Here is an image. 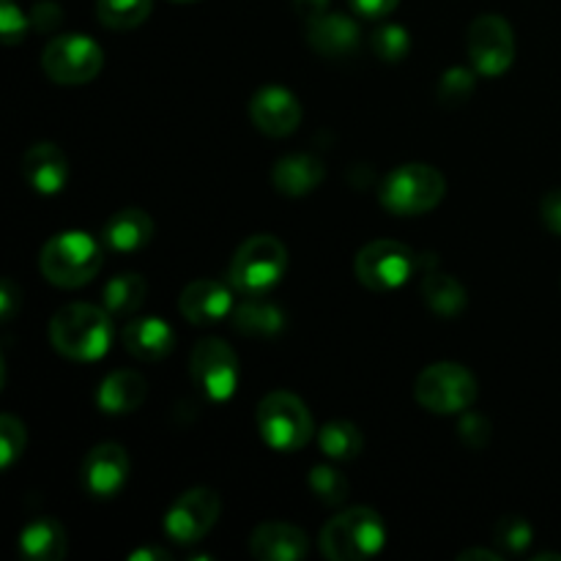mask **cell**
I'll return each mask as SVG.
<instances>
[{"instance_id": "obj_1", "label": "cell", "mask_w": 561, "mask_h": 561, "mask_svg": "<svg viewBox=\"0 0 561 561\" xmlns=\"http://www.w3.org/2000/svg\"><path fill=\"white\" fill-rule=\"evenodd\" d=\"M49 340L66 359L96 362L107 354L113 343V321L102 307L75 301L55 312L49 321Z\"/></svg>"}, {"instance_id": "obj_2", "label": "cell", "mask_w": 561, "mask_h": 561, "mask_svg": "<svg viewBox=\"0 0 561 561\" xmlns=\"http://www.w3.org/2000/svg\"><path fill=\"white\" fill-rule=\"evenodd\" d=\"M102 244L82 230H64L44 244L38 266L58 288H80L102 268Z\"/></svg>"}, {"instance_id": "obj_3", "label": "cell", "mask_w": 561, "mask_h": 561, "mask_svg": "<svg viewBox=\"0 0 561 561\" xmlns=\"http://www.w3.org/2000/svg\"><path fill=\"white\" fill-rule=\"evenodd\" d=\"M387 529L376 510L351 507L321 529V553L332 561H362L381 553Z\"/></svg>"}, {"instance_id": "obj_4", "label": "cell", "mask_w": 561, "mask_h": 561, "mask_svg": "<svg viewBox=\"0 0 561 561\" xmlns=\"http://www.w3.org/2000/svg\"><path fill=\"white\" fill-rule=\"evenodd\" d=\"M447 192V179L442 170L425 162H409L394 168L383 179L378 197L387 211L398 217H414V214H427L444 201Z\"/></svg>"}, {"instance_id": "obj_5", "label": "cell", "mask_w": 561, "mask_h": 561, "mask_svg": "<svg viewBox=\"0 0 561 561\" xmlns=\"http://www.w3.org/2000/svg\"><path fill=\"white\" fill-rule=\"evenodd\" d=\"M288 268V250L274 236H252L236 250L230 261V285L244 296H263L283 279Z\"/></svg>"}, {"instance_id": "obj_6", "label": "cell", "mask_w": 561, "mask_h": 561, "mask_svg": "<svg viewBox=\"0 0 561 561\" xmlns=\"http://www.w3.org/2000/svg\"><path fill=\"white\" fill-rule=\"evenodd\" d=\"M414 398L431 414H463L477 400V378L458 362H436L420 373Z\"/></svg>"}, {"instance_id": "obj_7", "label": "cell", "mask_w": 561, "mask_h": 561, "mask_svg": "<svg viewBox=\"0 0 561 561\" xmlns=\"http://www.w3.org/2000/svg\"><path fill=\"white\" fill-rule=\"evenodd\" d=\"M257 431L277 453H296L312 438V414L296 394L272 392L257 405Z\"/></svg>"}, {"instance_id": "obj_8", "label": "cell", "mask_w": 561, "mask_h": 561, "mask_svg": "<svg viewBox=\"0 0 561 561\" xmlns=\"http://www.w3.org/2000/svg\"><path fill=\"white\" fill-rule=\"evenodd\" d=\"M102 47L93 38L82 36V33L55 36L42 53L44 71L58 85H82V82H91L102 71Z\"/></svg>"}, {"instance_id": "obj_9", "label": "cell", "mask_w": 561, "mask_h": 561, "mask_svg": "<svg viewBox=\"0 0 561 561\" xmlns=\"http://www.w3.org/2000/svg\"><path fill=\"white\" fill-rule=\"evenodd\" d=\"M416 252L411 247H405L403 241L392 239H378L373 244L362 247L359 255H356V277L365 288L370 290H394L400 285H405L414 274Z\"/></svg>"}, {"instance_id": "obj_10", "label": "cell", "mask_w": 561, "mask_h": 561, "mask_svg": "<svg viewBox=\"0 0 561 561\" xmlns=\"http://www.w3.org/2000/svg\"><path fill=\"white\" fill-rule=\"evenodd\" d=\"M190 373L192 381L201 387V392L208 400H217V403L233 398L236 387H239V359H236V351L225 340H201L192 348Z\"/></svg>"}, {"instance_id": "obj_11", "label": "cell", "mask_w": 561, "mask_h": 561, "mask_svg": "<svg viewBox=\"0 0 561 561\" xmlns=\"http://www.w3.org/2000/svg\"><path fill=\"white\" fill-rule=\"evenodd\" d=\"M219 513H222V499H219L217 491L192 488L170 507L168 518H164V531L179 546H195L214 529Z\"/></svg>"}, {"instance_id": "obj_12", "label": "cell", "mask_w": 561, "mask_h": 561, "mask_svg": "<svg viewBox=\"0 0 561 561\" xmlns=\"http://www.w3.org/2000/svg\"><path fill=\"white\" fill-rule=\"evenodd\" d=\"M469 55L480 75H504L515 60V36L510 22L499 14L477 16L469 27Z\"/></svg>"}, {"instance_id": "obj_13", "label": "cell", "mask_w": 561, "mask_h": 561, "mask_svg": "<svg viewBox=\"0 0 561 561\" xmlns=\"http://www.w3.org/2000/svg\"><path fill=\"white\" fill-rule=\"evenodd\" d=\"M129 455L121 444L104 442L93 447L82 460V488L91 493L93 499H113L124 491L126 480H129Z\"/></svg>"}, {"instance_id": "obj_14", "label": "cell", "mask_w": 561, "mask_h": 561, "mask_svg": "<svg viewBox=\"0 0 561 561\" xmlns=\"http://www.w3.org/2000/svg\"><path fill=\"white\" fill-rule=\"evenodd\" d=\"M250 118L263 135L288 137L301 124V104L294 91L283 85H266L252 96Z\"/></svg>"}, {"instance_id": "obj_15", "label": "cell", "mask_w": 561, "mask_h": 561, "mask_svg": "<svg viewBox=\"0 0 561 561\" xmlns=\"http://www.w3.org/2000/svg\"><path fill=\"white\" fill-rule=\"evenodd\" d=\"M179 307L190 323L211 327V323L230 316V310H233V290H230V285L219 283V279H195V283L184 288Z\"/></svg>"}, {"instance_id": "obj_16", "label": "cell", "mask_w": 561, "mask_h": 561, "mask_svg": "<svg viewBox=\"0 0 561 561\" xmlns=\"http://www.w3.org/2000/svg\"><path fill=\"white\" fill-rule=\"evenodd\" d=\"M22 179L38 195H58L69 181V157L55 142H36L22 157Z\"/></svg>"}, {"instance_id": "obj_17", "label": "cell", "mask_w": 561, "mask_h": 561, "mask_svg": "<svg viewBox=\"0 0 561 561\" xmlns=\"http://www.w3.org/2000/svg\"><path fill=\"white\" fill-rule=\"evenodd\" d=\"M359 25L351 16L337 14V11H327V14L307 22V42L323 58H348V55H354L356 47H359Z\"/></svg>"}, {"instance_id": "obj_18", "label": "cell", "mask_w": 561, "mask_h": 561, "mask_svg": "<svg viewBox=\"0 0 561 561\" xmlns=\"http://www.w3.org/2000/svg\"><path fill=\"white\" fill-rule=\"evenodd\" d=\"M250 551L255 559L263 561H296L305 559L310 551V542L301 529L290 524H261L250 537Z\"/></svg>"}, {"instance_id": "obj_19", "label": "cell", "mask_w": 561, "mask_h": 561, "mask_svg": "<svg viewBox=\"0 0 561 561\" xmlns=\"http://www.w3.org/2000/svg\"><path fill=\"white\" fill-rule=\"evenodd\" d=\"M153 230L157 228H153V219L148 217V211L137 206L121 208L104 222L102 241L107 250L129 255V252H140L142 247H148V241L153 239Z\"/></svg>"}, {"instance_id": "obj_20", "label": "cell", "mask_w": 561, "mask_h": 561, "mask_svg": "<svg viewBox=\"0 0 561 561\" xmlns=\"http://www.w3.org/2000/svg\"><path fill=\"white\" fill-rule=\"evenodd\" d=\"M124 345L142 362H159L173 351L175 332L164 318H135L124 327Z\"/></svg>"}, {"instance_id": "obj_21", "label": "cell", "mask_w": 561, "mask_h": 561, "mask_svg": "<svg viewBox=\"0 0 561 561\" xmlns=\"http://www.w3.org/2000/svg\"><path fill=\"white\" fill-rule=\"evenodd\" d=\"M327 175V168L318 157L312 153H288V157L277 159L272 170V181L277 186V192L288 197H305L312 190H318V184Z\"/></svg>"}, {"instance_id": "obj_22", "label": "cell", "mask_w": 561, "mask_h": 561, "mask_svg": "<svg viewBox=\"0 0 561 561\" xmlns=\"http://www.w3.org/2000/svg\"><path fill=\"white\" fill-rule=\"evenodd\" d=\"M66 551H69V535L58 518L44 515L20 531V553L27 561H60Z\"/></svg>"}, {"instance_id": "obj_23", "label": "cell", "mask_w": 561, "mask_h": 561, "mask_svg": "<svg viewBox=\"0 0 561 561\" xmlns=\"http://www.w3.org/2000/svg\"><path fill=\"white\" fill-rule=\"evenodd\" d=\"M148 394L146 378L137 370H115L99 387L96 403L104 414H131L142 405Z\"/></svg>"}, {"instance_id": "obj_24", "label": "cell", "mask_w": 561, "mask_h": 561, "mask_svg": "<svg viewBox=\"0 0 561 561\" xmlns=\"http://www.w3.org/2000/svg\"><path fill=\"white\" fill-rule=\"evenodd\" d=\"M236 332L247 337H274L285 329V312L263 296H244L233 312Z\"/></svg>"}, {"instance_id": "obj_25", "label": "cell", "mask_w": 561, "mask_h": 561, "mask_svg": "<svg viewBox=\"0 0 561 561\" xmlns=\"http://www.w3.org/2000/svg\"><path fill=\"white\" fill-rule=\"evenodd\" d=\"M148 294V283L137 272H121L104 285V310L115 318L135 316Z\"/></svg>"}, {"instance_id": "obj_26", "label": "cell", "mask_w": 561, "mask_h": 561, "mask_svg": "<svg viewBox=\"0 0 561 561\" xmlns=\"http://www.w3.org/2000/svg\"><path fill=\"white\" fill-rule=\"evenodd\" d=\"M422 296H425V305L431 307L436 316L455 318L466 310V288L453 277V274H427V277L422 279Z\"/></svg>"}, {"instance_id": "obj_27", "label": "cell", "mask_w": 561, "mask_h": 561, "mask_svg": "<svg viewBox=\"0 0 561 561\" xmlns=\"http://www.w3.org/2000/svg\"><path fill=\"white\" fill-rule=\"evenodd\" d=\"M318 444H321V453L332 460H354L359 458L362 447H365V438L362 431L354 422L334 420L327 422L318 433Z\"/></svg>"}, {"instance_id": "obj_28", "label": "cell", "mask_w": 561, "mask_h": 561, "mask_svg": "<svg viewBox=\"0 0 561 561\" xmlns=\"http://www.w3.org/2000/svg\"><path fill=\"white\" fill-rule=\"evenodd\" d=\"M99 22L110 31H131L151 14V0H99Z\"/></svg>"}, {"instance_id": "obj_29", "label": "cell", "mask_w": 561, "mask_h": 561, "mask_svg": "<svg viewBox=\"0 0 561 561\" xmlns=\"http://www.w3.org/2000/svg\"><path fill=\"white\" fill-rule=\"evenodd\" d=\"M307 482H310L312 496L321 504H329V507H337L348 499V480H345L343 471L332 469V466H316Z\"/></svg>"}, {"instance_id": "obj_30", "label": "cell", "mask_w": 561, "mask_h": 561, "mask_svg": "<svg viewBox=\"0 0 561 561\" xmlns=\"http://www.w3.org/2000/svg\"><path fill=\"white\" fill-rule=\"evenodd\" d=\"M409 31L403 25H381L373 33V53L383 60V64H398L409 55Z\"/></svg>"}, {"instance_id": "obj_31", "label": "cell", "mask_w": 561, "mask_h": 561, "mask_svg": "<svg viewBox=\"0 0 561 561\" xmlns=\"http://www.w3.org/2000/svg\"><path fill=\"white\" fill-rule=\"evenodd\" d=\"M474 93V75L460 66L444 71V77L438 80V99H442L444 107H460V104L469 102V96Z\"/></svg>"}, {"instance_id": "obj_32", "label": "cell", "mask_w": 561, "mask_h": 561, "mask_svg": "<svg viewBox=\"0 0 561 561\" xmlns=\"http://www.w3.org/2000/svg\"><path fill=\"white\" fill-rule=\"evenodd\" d=\"M531 537H535V529L520 515H507L496 524V542L507 548L510 553H524L531 546Z\"/></svg>"}, {"instance_id": "obj_33", "label": "cell", "mask_w": 561, "mask_h": 561, "mask_svg": "<svg viewBox=\"0 0 561 561\" xmlns=\"http://www.w3.org/2000/svg\"><path fill=\"white\" fill-rule=\"evenodd\" d=\"M25 453V425L16 416H0V466L11 469L20 455Z\"/></svg>"}, {"instance_id": "obj_34", "label": "cell", "mask_w": 561, "mask_h": 561, "mask_svg": "<svg viewBox=\"0 0 561 561\" xmlns=\"http://www.w3.org/2000/svg\"><path fill=\"white\" fill-rule=\"evenodd\" d=\"M458 436L460 442L471 449L488 447V442H491V422H488V416L474 414V411H463L458 425Z\"/></svg>"}, {"instance_id": "obj_35", "label": "cell", "mask_w": 561, "mask_h": 561, "mask_svg": "<svg viewBox=\"0 0 561 561\" xmlns=\"http://www.w3.org/2000/svg\"><path fill=\"white\" fill-rule=\"evenodd\" d=\"M0 33H3V42L20 44L27 33V16L16 9L14 0H0Z\"/></svg>"}, {"instance_id": "obj_36", "label": "cell", "mask_w": 561, "mask_h": 561, "mask_svg": "<svg viewBox=\"0 0 561 561\" xmlns=\"http://www.w3.org/2000/svg\"><path fill=\"white\" fill-rule=\"evenodd\" d=\"M540 217L551 233L561 236V186L548 192L540 203Z\"/></svg>"}, {"instance_id": "obj_37", "label": "cell", "mask_w": 561, "mask_h": 561, "mask_svg": "<svg viewBox=\"0 0 561 561\" xmlns=\"http://www.w3.org/2000/svg\"><path fill=\"white\" fill-rule=\"evenodd\" d=\"M400 0H351L356 14L362 16H387L398 9Z\"/></svg>"}, {"instance_id": "obj_38", "label": "cell", "mask_w": 561, "mask_h": 561, "mask_svg": "<svg viewBox=\"0 0 561 561\" xmlns=\"http://www.w3.org/2000/svg\"><path fill=\"white\" fill-rule=\"evenodd\" d=\"M16 299H20V290H16L14 279H3V288H0V316H3L5 323L14 318Z\"/></svg>"}, {"instance_id": "obj_39", "label": "cell", "mask_w": 561, "mask_h": 561, "mask_svg": "<svg viewBox=\"0 0 561 561\" xmlns=\"http://www.w3.org/2000/svg\"><path fill=\"white\" fill-rule=\"evenodd\" d=\"M294 9H296V14L305 16V20L310 22V20H316V16L327 14L329 0H294Z\"/></svg>"}, {"instance_id": "obj_40", "label": "cell", "mask_w": 561, "mask_h": 561, "mask_svg": "<svg viewBox=\"0 0 561 561\" xmlns=\"http://www.w3.org/2000/svg\"><path fill=\"white\" fill-rule=\"evenodd\" d=\"M157 559L168 561L170 553L162 551V548H140V551L129 553V561H157Z\"/></svg>"}, {"instance_id": "obj_41", "label": "cell", "mask_w": 561, "mask_h": 561, "mask_svg": "<svg viewBox=\"0 0 561 561\" xmlns=\"http://www.w3.org/2000/svg\"><path fill=\"white\" fill-rule=\"evenodd\" d=\"M458 559H488V561H499L502 557H499V553H493V551H485V548H471V551H463L460 553Z\"/></svg>"}, {"instance_id": "obj_42", "label": "cell", "mask_w": 561, "mask_h": 561, "mask_svg": "<svg viewBox=\"0 0 561 561\" xmlns=\"http://www.w3.org/2000/svg\"><path fill=\"white\" fill-rule=\"evenodd\" d=\"M546 559H557V561H561L559 553H540V557H535V561H546Z\"/></svg>"}, {"instance_id": "obj_43", "label": "cell", "mask_w": 561, "mask_h": 561, "mask_svg": "<svg viewBox=\"0 0 561 561\" xmlns=\"http://www.w3.org/2000/svg\"><path fill=\"white\" fill-rule=\"evenodd\" d=\"M175 3H195V0H175Z\"/></svg>"}]
</instances>
